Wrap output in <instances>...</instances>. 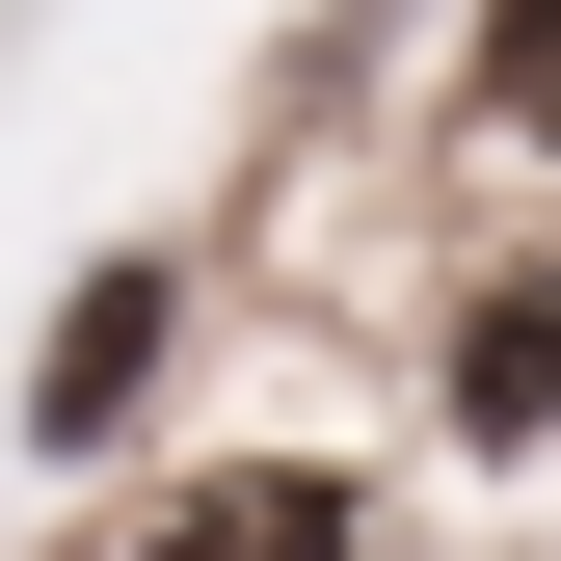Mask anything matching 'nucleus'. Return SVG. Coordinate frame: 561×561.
Wrapping results in <instances>:
<instances>
[{
	"label": "nucleus",
	"instance_id": "1",
	"mask_svg": "<svg viewBox=\"0 0 561 561\" xmlns=\"http://www.w3.org/2000/svg\"><path fill=\"white\" fill-rule=\"evenodd\" d=\"M161 347H187V267H81V295H54V347H27V455H134Z\"/></svg>",
	"mask_w": 561,
	"mask_h": 561
},
{
	"label": "nucleus",
	"instance_id": "3",
	"mask_svg": "<svg viewBox=\"0 0 561 561\" xmlns=\"http://www.w3.org/2000/svg\"><path fill=\"white\" fill-rule=\"evenodd\" d=\"M428 401H455V455H561V241L455 295V347H428Z\"/></svg>",
	"mask_w": 561,
	"mask_h": 561
},
{
	"label": "nucleus",
	"instance_id": "2",
	"mask_svg": "<svg viewBox=\"0 0 561 561\" xmlns=\"http://www.w3.org/2000/svg\"><path fill=\"white\" fill-rule=\"evenodd\" d=\"M134 561H375V508H347V455H187Z\"/></svg>",
	"mask_w": 561,
	"mask_h": 561
},
{
	"label": "nucleus",
	"instance_id": "4",
	"mask_svg": "<svg viewBox=\"0 0 561 561\" xmlns=\"http://www.w3.org/2000/svg\"><path fill=\"white\" fill-rule=\"evenodd\" d=\"M481 134L561 161V0H481Z\"/></svg>",
	"mask_w": 561,
	"mask_h": 561
}]
</instances>
